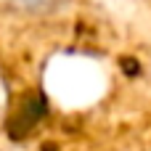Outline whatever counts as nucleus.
<instances>
[{
  "mask_svg": "<svg viewBox=\"0 0 151 151\" xmlns=\"http://www.w3.org/2000/svg\"><path fill=\"white\" fill-rule=\"evenodd\" d=\"M53 5V0H0L3 16H37L45 13Z\"/></svg>",
  "mask_w": 151,
  "mask_h": 151,
  "instance_id": "nucleus-1",
  "label": "nucleus"
},
{
  "mask_svg": "<svg viewBox=\"0 0 151 151\" xmlns=\"http://www.w3.org/2000/svg\"><path fill=\"white\" fill-rule=\"evenodd\" d=\"M5 109H8V82L0 72V119L5 117Z\"/></svg>",
  "mask_w": 151,
  "mask_h": 151,
  "instance_id": "nucleus-2",
  "label": "nucleus"
}]
</instances>
